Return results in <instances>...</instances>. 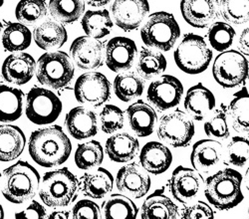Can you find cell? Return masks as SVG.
<instances>
[{"label":"cell","instance_id":"obj_1","mask_svg":"<svg viewBox=\"0 0 249 219\" xmlns=\"http://www.w3.org/2000/svg\"><path fill=\"white\" fill-rule=\"evenodd\" d=\"M29 154L33 161L43 168L63 165L72 152L69 137L60 126H52L33 132L28 143Z\"/></svg>","mask_w":249,"mask_h":219},{"label":"cell","instance_id":"obj_2","mask_svg":"<svg viewBox=\"0 0 249 219\" xmlns=\"http://www.w3.org/2000/svg\"><path fill=\"white\" fill-rule=\"evenodd\" d=\"M243 176L235 169H221L207 177L204 196L218 210H230L243 201L241 185Z\"/></svg>","mask_w":249,"mask_h":219},{"label":"cell","instance_id":"obj_3","mask_svg":"<svg viewBox=\"0 0 249 219\" xmlns=\"http://www.w3.org/2000/svg\"><path fill=\"white\" fill-rule=\"evenodd\" d=\"M1 186L5 199L11 203L21 204L38 192L40 174L30 164L19 161L4 170Z\"/></svg>","mask_w":249,"mask_h":219},{"label":"cell","instance_id":"obj_4","mask_svg":"<svg viewBox=\"0 0 249 219\" xmlns=\"http://www.w3.org/2000/svg\"><path fill=\"white\" fill-rule=\"evenodd\" d=\"M39 188V196L45 205L66 207L78 197L80 182L74 173L64 168L46 172Z\"/></svg>","mask_w":249,"mask_h":219},{"label":"cell","instance_id":"obj_5","mask_svg":"<svg viewBox=\"0 0 249 219\" xmlns=\"http://www.w3.org/2000/svg\"><path fill=\"white\" fill-rule=\"evenodd\" d=\"M180 36V28L175 16L165 11L153 13L141 30L142 42L151 48L168 52Z\"/></svg>","mask_w":249,"mask_h":219},{"label":"cell","instance_id":"obj_6","mask_svg":"<svg viewBox=\"0 0 249 219\" xmlns=\"http://www.w3.org/2000/svg\"><path fill=\"white\" fill-rule=\"evenodd\" d=\"M75 68L71 58L63 51L45 53L36 64L38 82L52 89L66 87L74 78Z\"/></svg>","mask_w":249,"mask_h":219},{"label":"cell","instance_id":"obj_7","mask_svg":"<svg viewBox=\"0 0 249 219\" xmlns=\"http://www.w3.org/2000/svg\"><path fill=\"white\" fill-rule=\"evenodd\" d=\"M177 66L184 73L197 75L204 72L213 60V51L204 39L196 34H185L174 54Z\"/></svg>","mask_w":249,"mask_h":219},{"label":"cell","instance_id":"obj_8","mask_svg":"<svg viewBox=\"0 0 249 219\" xmlns=\"http://www.w3.org/2000/svg\"><path fill=\"white\" fill-rule=\"evenodd\" d=\"M213 75L215 82L221 87L226 89L235 88L247 81L249 63L239 51H223L214 60Z\"/></svg>","mask_w":249,"mask_h":219},{"label":"cell","instance_id":"obj_9","mask_svg":"<svg viewBox=\"0 0 249 219\" xmlns=\"http://www.w3.org/2000/svg\"><path fill=\"white\" fill-rule=\"evenodd\" d=\"M196 128L192 118L180 110L163 115L158 126V137L173 148L188 147L195 135Z\"/></svg>","mask_w":249,"mask_h":219},{"label":"cell","instance_id":"obj_10","mask_svg":"<svg viewBox=\"0 0 249 219\" xmlns=\"http://www.w3.org/2000/svg\"><path fill=\"white\" fill-rule=\"evenodd\" d=\"M62 112V102L50 90L34 87L27 94L26 117L35 125H49L59 118Z\"/></svg>","mask_w":249,"mask_h":219},{"label":"cell","instance_id":"obj_11","mask_svg":"<svg viewBox=\"0 0 249 219\" xmlns=\"http://www.w3.org/2000/svg\"><path fill=\"white\" fill-rule=\"evenodd\" d=\"M74 93L79 103L99 108L109 101L111 83L104 74L88 72L77 79Z\"/></svg>","mask_w":249,"mask_h":219},{"label":"cell","instance_id":"obj_12","mask_svg":"<svg viewBox=\"0 0 249 219\" xmlns=\"http://www.w3.org/2000/svg\"><path fill=\"white\" fill-rule=\"evenodd\" d=\"M183 94L179 80L172 75H162L149 86L147 97L149 102L160 112L177 107Z\"/></svg>","mask_w":249,"mask_h":219},{"label":"cell","instance_id":"obj_13","mask_svg":"<svg viewBox=\"0 0 249 219\" xmlns=\"http://www.w3.org/2000/svg\"><path fill=\"white\" fill-rule=\"evenodd\" d=\"M203 183L199 171L179 166L173 171L167 185L175 199L182 204H186L198 195Z\"/></svg>","mask_w":249,"mask_h":219},{"label":"cell","instance_id":"obj_14","mask_svg":"<svg viewBox=\"0 0 249 219\" xmlns=\"http://www.w3.org/2000/svg\"><path fill=\"white\" fill-rule=\"evenodd\" d=\"M117 188L132 198H142L150 191L152 181L149 172L136 163L124 166L116 176Z\"/></svg>","mask_w":249,"mask_h":219},{"label":"cell","instance_id":"obj_15","mask_svg":"<svg viewBox=\"0 0 249 219\" xmlns=\"http://www.w3.org/2000/svg\"><path fill=\"white\" fill-rule=\"evenodd\" d=\"M116 25L124 32L137 30L150 12L148 0H114L111 6Z\"/></svg>","mask_w":249,"mask_h":219},{"label":"cell","instance_id":"obj_16","mask_svg":"<svg viewBox=\"0 0 249 219\" xmlns=\"http://www.w3.org/2000/svg\"><path fill=\"white\" fill-rule=\"evenodd\" d=\"M105 45L99 39L81 36L71 44L70 53L76 66L82 70H96L104 63Z\"/></svg>","mask_w":249,"mask_h":219},{"label":"cell","instance_id":"obj_17","mask_svg":"<svg viewBox=\"0 0 249 219\" xmlns=\"http://www.w3.org/2000/svg\"><path fill=\"white\" fill-rule=\"evenodd\" d=\"M180 11L183 19L195 28L211 26L219 17L218 0H181Z\"/></svg>","mask_w":249,"mask_h":219},{"label":"cell","instance_id":"obj_18","mask_svg":"<svg viewBox=\"0 0 249 219\" xmlns=\"http://www.w3.org/2000/svg\"><path fill=\"white\" fill-rule=\"evenodd\" d=\"M138 54L136 43L127 37H114L106 46V64L116 73L132 68Z\"/></svg>","mask_w":249,"mask_h":219},{"label":"cell","instance_id":"obj_19","mask_svg":"<svg viewBox=\"0 0 249 219\" xmlns=\"http://www.w3.org/2000/svg\"><path fill=\"white\" fill-rule=\"evenodd\" d=\"M36 62L27 53L9 55L2 65V76L8 83L21 86L27 84L34 76Z\"/></svg>","mask_w":249,"mask_h":219},{"label":"cell","instance_id":"obj_20","mask_svg":"<svg viewBox=\"0 0 249 219\" xmlns=\"http://www.w3.org/2000/svg\"><path fill=\"white\" fill-rule=\"evenodd\" d=\"M215 97L202 84L190 88L184 98V109L193 119L201 122L215 108Z\"/></svg>","mask_w":249,"mask_h":219},{"label":"cell","instance_id":"obj_21","mask_svg":"<svg viewBox=\"0 0 249 219\" xmlns=\"http://www.w3.org/2000/svg\"><path fill=\"white\" fill-rule=\"evenodd\" d=\"M223 157L222 145L215 139H200L191 153V163L197 171L207 172L217 167Z\"/></svg>","mask_w":249,"mask_h":219},{"label":"cell","instance_id":"obj_22","mask_svg":"<svg viewBox=\"0 0 249 219\" xmlns=\"http://www.w3.org/2000/svg\"><path fill=\"white\" fill-rule=\"evenodd\" d=\"M140 165L149 173L159 175L167 171L173 163L171 150L159 142H150L140 152Z\"/></svg>","mask_w":249,"mask_h":219},{"label":"cell","instance_id":"obj_23","mask_svg":"<svg viewBox=\"0 0 249 219\" xmlns=\"http://www.w3.org/2000/svg\"><path fill=\"white\" fill-rule=\"evenodd\" d=\"M65 125L68 133L75 139H86L98 134L96 114L84 107H76L66 116Z\"/></svg>","mask_w":249,"mask_h":219},{"label":"cell","instance_id":"obj_24","mask_svg":"<svg viewBox=\"0 0 249 219\" xmlns=\"http://www.w3.org/2000/svg\"><path fill=\"white\" fill-rule=\"evenodd\" d=\"M142 219H177L179 209L172 199L164 194V187L150 194L141 208Z\"/></svg>","mask_w":249,"mask_h":219},{"label":"cell","instance_id":"obj_25","mask_svg":"<svg viewBox=\"0 0 249 219\" xmlns=\"http://www.w3.org/2000/svg\"><path fill=\"white\" fill-rule=\"evenodd\" d=\"M126 113L130 127L138 136L146 137L154 133L158 115L152 106L139 100L128 107Z\"/></svg>","mask_w":249,"mask_h":219},{"label":"cell","instance_id":"obj_26","mask_svg":"<svg viewBox=\"0 0 249 219\" xmlns=\"http://www.w3.org/2000/svg\"><path fill=\"white\" fill-rule=\"evenodd\" d=\"M105 151L112 162L124 164L133 161L140 151L138 138L128 133H120L109 137Z\"/></svg>","mask_w":249,"mask_h":219},{"label":"cell","instance_id":"obj_27","mask_svg":"<svg viewBox=\"0 0 249 219\" xmlns=\"http://www.w3.org/2000/svg\"><path fill=\"white\" fill-rule=\"evenodd\" d=\"M114 187V177L112 173L103 168L86 172L80 179V189L85 196L101 199L106 197Z\"/></svg>","mask_w":249,"mask_h":219},{"label":"cell","instance_id":"obj_28","mask_svg":"<svg viewBox=\"0 0 249 219\" xmlns=\"http://www.w3.org/2000/svg\"><path fill=\"white\" fill-rule=\"evenodd\" d=\"M26 146L22 130L13 125H0V162L7 163L21 155Z\"/></svg>","mask_w":249,"mask_h":219},{"label":"cell","instance_id":"obj_29","mask_svg":"<svg viewBox=\"0 0 249 219\" xmlns=\"http://www.w3.org/2000/svg\"><path fill=\"white\" fill-rule=\"evenodd\" d=\"M33 38L39 48L50 50L63 46L67 42L68 34L63 24L58 21L47 20L35 27Z\"/></svg>","mask_w":249,"mask_h":219},{"label":"cell","instance_id":"obj_30","mask_svg":"<svg viewBox=\"0 0 249 219\" xmlns=\"http://www.w3.org/2000/svg\"><path fill=\"white\" fill-rule=\"evenodd\" d=\"M227 117L235 132L249 135V92L245 87L233 95L227 107Z\"/></svg>","mask_w":249,"mask_h":219},{"label":"cell","instance_id":"obj_31","mask_svg":"<svg viewBox=\"0 0 249 219\" xmlns=\"http://www.w3.org/2000/svg\"><path fill=\"white\" fill-rule=\"evenodd\" d=\"M23 98L21 90L0 85V122H14L21 117Z\"/></svg>","mask_w":249,"mask_h":219},{"label":"cell","instance_id":"obj_32","mask_svg":"<svg viewBox=\"0 0 249 219\" xmlns=\"http://www.w3.org/2000/svg\"><path fill=\"white\" fill-rule=\"evenodd\" d=\"M139 208L127 195L112 194L102 204V218L127 219L136 218Z\"/></svg>","mask_w":249,"mask_h":219},{"label":"cell","instance_id":"obj_33","mask_svg":"<svg viewBox=\"0 0 249 219\" xmlns=\"http://www.w3.org/2000/svg\"><path fill=\"white\" fill-rule=\"evenodd\" d=\"M144 89L143 79L135 72H123L114 80V92L117 98L129 103L140 98Z\"/></svg>","mask_w":249,"mask_h":219},{"label":"cell","instance_id":"obj_34","mask_svg":"<svg viewBox=\"0 0 249 219\" xmlns=\"http://www.w3.org/2000/svg\"><path fill=\"white\" fill-rule=\"evenodd\" d=\"M83 30L87 36L102 39L108 36L113 29V21L108 10H89L82 18Z\"/></svg>","mask_w":249,"mask_h":219},{"label":"cell","instance_id":"obj_35","mask_svg":"<svg viewBox=\"0 0 249 219\" xmlns=\"http://www.w3.org/2000/svg\"><path fill=\"white\" fill-rule=\"evenodd\" d=\"M168 63L164 56L158 51L149 48H142L137 64V72L143 80H152L160 76Z\"/></svg>","mask_w":249,"mask_h":219},{"label":"cell","instance_id":"obj_36","mask_svg":"<svg viewBox=\"0 0 249 219\" xmlns=\"http://www.w3.org/2000/svg\"><path fill=\"white\" fill-rule=\"evenodd\" d=\"M49 12L56 21L62 24L74 23L85 12L84 0H50Z\"/></svg>","mask_w":249,"mask_h":219},{"label":"cell","instance_id":"obj_37","mask_svg":"<svg viewBox=\"0 0 249 219\" xmlns=\"http://www.w3.org/2000/svg\"><path fill=\"white\" fill-rule=\"evenodd\" d=\"M31 41V31L22 23L7 24L2 34V45L9 52L23 51L30 46Z\"/></svg>","mask_w":249,"mask_h":219},{"label":"cell","instance_id":"obj_38","mask_svg":"<svg viewBox=\"0 0 249 219\" xmlns=\"http://www.w3.org/2000/svg\"><path fill=\"white\" fill-rule=\"evenodd\" d=\"M75 164L80 169L89 170L100 167L104 162V149L98 141H90L78 146Z\"/></svg>","mask_w":249,"mask_h":219},{"label":"cell","instance_id":"obj_39","mask_svg":"<svg viewBox=\"0 0 249 219\" xmlns=\"http://www.w3.org/2000/svg\"><path fill=\"white\" fill-rule=\"evenodd\" d=\"M48 13L45 0H20L15 9V16L24 25H35Z\"/></svg>","mask_w":249,"mask_h":219},{"label":"cell","instance_id":"obj_40","mask_svg":"<svg viewBox=\"0 0 249 219\" xmlns=\"http://www.w3.org/2000/svg\"><path fill=\"white\" fill-rule=\"evenodd\" d=\"M219 11L227 22L246 23L249 21V0H220Z\"/></svg>","mask_w":249,"mask_h":219},{"label":"cell","instance_id":"obj_41","mask_svg":"<svg viewBox=\"0 0 249 219\" xmlns=\"http://www.w3.org/2000/svg\"><path fill=\"white\" fill-rule=\"evenodd\" d=\"M207 36L212 47L218 52H223L232 45L235 30L230 24L217 21L210 26Z\"/></svg>","mask_w":249,"mask_h":219},{"label":"cell","instance_id":"obj_42","mask_svg":"<svg viewBox=\"0 0 249 219\" xmlns=\"http://www.w3.org/2000/svg\"><path fill=\"white\" fill-rule=\"evenodd\" d=\"M249 161V137L236 135L231 137L226 148L225 164L242 168Z\"/></svg>","mask_w":249,"mask_h":219},{"label":"cell","instance_id":"obj_43","mask_svg":"<svg viewBox=\"0 0 249 219\" xmlns=\"http://www.w3.org/2000/svg\"><path fill=\"white\" fill-rule=\"evenodd\" d=\"M227 107L224 104L215 110L209 121L204 123V133L206 135L226 139L230 137V129L227 125Z\"/></svg>","mask_w":249,"mask_h":219},{"label":"cell","instance_id":"obj_44","mask_svg":"<svg viewBox=\"0 0 249 219\" xmlns=\"http://www.w3.org/2000/svg\"><path fill=\"white\" fill-rule=\"evenodd\" d=\"M101 130L108 135L114 134L124 128V112L117 106L106 105L100 113Z\"/></svg>","mask_w":249,"mask_h":219},{"label":"cell","instance_id":"obj_45","mask_svg":"<svg viewBox=\"0 0 249 219\" xmlns=\"http://www.w3.org/2000/svg\"><path fill=\"white\" fill-rule=\"evenodd\" d=\"M72 218L74 219H99L102 213L99 205L89 199H82L72 209Z\"/></svg>","mask_w":249,"mask_h":219},{"label":"cell","instance_id":"obj_46","mask_svg":"<svg viewBox=\"0 0 249 219\" xmlns=\"http://www.w3.org/2000/svg\"><path fill=\"white\" fill-rule=\"evenodd\" d=\"M179 217L182 219H213L214 212L207 203L197 202L191 206L184 207Z\"/></svg>","mask_w":249,"mask_h":219},{"label":"cell","instance_id":"obj_47","mask_svg":"<svg viewBox=\"0 0 249 219\" xmlns=\"http://www.w3.org/2000/svg\"><path fill=\"white\" fill-rule=\"evenodd\" d=\"M47 216L45 207L36 201H33L24 210L15 213L16 219H43Z\"/></svg>","mask_w":249,"mask_h":219},{"label":"cell","instance_id":"obj_48","mask_svg":"<svg viewBox=\"0 0 249 219\" xmlns=\"http://www.w3.org/2000/svg\"><path fill=\"white\" fill-rule=\"evenodd\" d=\"M237 47L244 56H249V26H247L240 34Z\"/></svg>","mask_w":249,"mask_h":219},{"label":"cell","instance_id":"obj_49","mask_svg":"<svg viewBox=\"0 0 249 219\" xmlns=\"http://www.w3.org/2000/svg\"><path fill=\"white\" fill-rule=\"evenodd\" d=\"M49 219H69L72 218L69 211H55L47 216Z\"/></svg>","mask_w":249,"mask_h":219},{"label":"cell","instance_id":"obj_50","mask_svg":"<svg viewBox=\"0 0 249 219\" xmlns=\"http://www.w3.org/2000/svg\"><path fill=\"white\" fill-rule=\"evenodd\" d=\"M88 5L93 6V7H102L104 5H107L111 0H84Z\"/></svg>","mask_w":249,"mask_h":219},{"label":"cell","instance_id":"obj_51","mask_svg":"<svg viewBox=\"0 0 249 219\" xmlns=\"http://www.w3.org/2000/svg\"><path fill=\"white\" fill-rule=\"evenodd\" d=\"M243 182H244L246 189L249 191V168L245 171V174H244V177H243Z\"/></svg>","mask_w":249,"mask_h":219},{"label":"cell","instance_id":"obj_52","mask_svg":"<svg viewBox=\"0 0 249 219\" xmlns=\"http://www.w3.org/2000/svg\"><path fill=\"white\" fill-rule=\"evenodd\" d=\"M2 218H4V210H3L1 203H0V219H2Z\"/></svg>","mask_w":249,"mask_h":219},{"label":"cell","instance_id":"obj_53","mask_svg":"<svg viewBox=\"0 0 249 219\" xmlns=\"http://www.w3.org/2000/svg\"><path fill=\"white\" fill-rule=\"evenodd\" d=\"M2 28H3V26H2V23L0 22V35H1V33H2Z\"/></svg>","mask_w":249,"mask_h":219},{"label":"cell","instance_id":"obj_54","mask_svg":"<svg viewBox=\"0 0 249 219\" xmlns=\"http://www.w3.org/2000/svg\"><path fill=\"white\" fill-rule=\"evenodd\" d=\"M3 3H4V0H0V7L3 5Z\"/></svg>","mask_w":249,"mask_h":219},{"label":"cell","instance_id":"obj_55","mask_svg":"<svg viewBox=\"0 0 249 219\" xmlns=\"http://www.w3.org/2000/svg\"><path fill=\"white\" fill-rule=\"evenodd\" d=\"M1 181H2V174L0 173V186H1Z\"/></svg>","mask_w":249,"mask_h":219},{"label":"cell","instance_id":"obj_56","mask_svg":"<svg viewBox=\"0 0 249 219\" xmlns=\"http://www.w3.org/2000/svg\"><path fill=\"white\" fill-rule=\"evenodd\" d=\"M248 215H249V207H248Z\"/></svg>","mask_w":249,"mask_h":219}]
</instances>
